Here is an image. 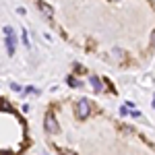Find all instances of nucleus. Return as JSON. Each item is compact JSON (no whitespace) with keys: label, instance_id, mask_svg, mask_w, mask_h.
Returning <instances> with one entry per match:
<instances>
[{"label":"nucleus","instance_id":"nucleus-1","mask_svg":"<svg viewBox=\"0 0 155 155\" xmlns=\"http://www.w3.org/2000/svg\"><path fill=\"white\" fill-rule=\"evenodd\" d=\"M89 114H91V104H89L87 99H79V101H77V118L85 120Z\"/></svg>","mask_w":155,"mask_h":155},{"label":"nucleus","instance_id":"nucleus-2","mask_svg":"<svg viewBox=\"0 0 155 155\" xmlns=\"http://www.w3.org/2000/svg\"><path fill=\"white\" fill-rule=\"evenodd\" d=\"M44 126H46V130L48 132H58V122H56V118H54V114H48L46 116V120H44Z\"/></svg>","mask_w":155,"mask_h":155},{"label":"nucleus","instance_id":"nucleus-3","mask_svg":"<svg viewBox=\"0 0 155 155\" xmlns=\"http://www.w3.org/2000/svg\"><path fill=\"white\" fill-rule=\"evenodd\" d=\"M4 44H6V52L12 56V54H15V50H17V39H15V35H12V31H11V33H6Z\"/></svg>","mask_w":155,"mask_h":155},{"label":"nucleus","instance_id":"nucleus-4","mask_svg":"<svg viewBox=\"0 0 155 155\" xmlns=\"http://www.w3.org/2000/svg\"><path fill=\"white\" fill-rule=\"evenodd\" d=\"M89 83H91V87H93V91H101V81H99V77H91L89 79Z\"/></svg>","mask_w":155,"mask_h":155},{"label":"nucleus","instance_id":"nucleus-5","mask_svg":"<svg viewBox=\"0 0 155 155\" xmlns=\"http://www.w3.org/2000/svg\"><path fill=\"white\" fill-rule=\"evenodd\" d=\"M37 6H39V11H41V12H46V17H52V15H54V11L50 8L48 4H44V2H39Z\"/></svg>","mask_w":155,"mask_h":155},{"label":"nucleus","instance_id":"nucleus-6","mask_svg":"<svg viewBox=\"0 0 155 155\" xmlns=\"http://www.w3.org/2000/svg\"><path fill=\"white\" fill-rule=\"evenodd\" d=\"M68 85H71V87H83L81 81H77V79H72V77H68Z\"/></svg>","mask_w":155,"mask_h":155},{"label":"nucleus","instance_id":"nucleus-7","mask_svg":"<svg viewBox=\"0 0 155 155\" xmlns=\"http://www.w3.org/2000/svg\"><path fill=\"white\" fill-rule=\"evenodd\" d=\"M23 44L29 48V35H27V29H23Z\"/></svg>","mask_w":155,"mask_h":155},{"label":"nucleus","instance_id":"nucleus-8","mask_svg":"<svg viewBox=\"0 0 155 155\" xmlns=\"http://www.w3.org/2000/svg\"><path fill=\"white\" fill-rule=\"evenodd\" d=\"M0 110H11V106H8V101L0 99Z\"/></svg>","mask_w":155,"mask_h":155},{"label":"nucleus","instance_id":"nucleus-9","mask_svg":"<svg viewBox=\"0 0 155 155\" xmlns=\"http://www.w3.org/2000/svg\"><path fill=\"white\" fill-rule=\"evenodd\" d=\"M151 46H155V31H153V39H151Z\"/></svg>","mask_w":155,"mask_h":155}]
</instances>
